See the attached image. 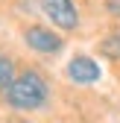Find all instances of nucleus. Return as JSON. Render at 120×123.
<instances>
[{
  "label": "nucleus",
  "instance_id": "obj_1",
  "mask_svg": "<svg viewBox=\"0 0 120 123\" xmlns=\"http://www.w3.org/2000/svg\"><path fill=\"white\" fill-rule=\"evenodd\" d=\"M47 97H50V88H47V82H44L35 70H26L21 76H15L12 85L6 88V103L12 109H18V111L41 109V105L47 103Z\"/></svg>",
  "mask_w": 120,
  "mask_h": 123
},
{
  "label": "nucleus",
  "instance_id": "obj_2",
  "mask_svg": "<svg viewBox=\"0 0 120 123\" xmlns=\"http://www.w3.org/2000/svg\"><path fill=\"white\" fill-rule=\"evenodd\" d=\"M41 9L59 29H76L79 26V12L73 6V0H41Z\"/></svg>",
  "mask_w": 120,
  "mask_h": 123
},
{
  "label": "nucleus",
  "instance_id": "obj_3",
  "mask_svg": "<svg viewBox=\"0 0 120 123\" xmlns=\"http://www.w3.org/2000/svg\"><path fill=\"white\" fill-rule=\"evenodd\" d=\"M24 41H26V47L35 50V53H59L62 44H65L59 38V32H53L47 26H29L24 32Z\"/></svg>",
  "mask_w": 120,
  "mask_h": 123
},
{
  "label": "nucleus",
  "instance_id": "obj_4",
  "mask_svg": "<svg viewBox=\"0 0 120 123\" xmlns=\"http://www.w3.org/2000/svg\"><path fill=\"white\" fill-rule=\"evenodd\" d=\"M67 76L76 85H94L100 76H102V70H100V65L94 59H88V56H73L70 59V65H67Z\"/></svg>",
  "mask_w": 120,
  "mask_h": 123
},
{
  "label": "nucleus",
  "instance_id": "obj_5",
  "mask_svg": "<svg viewBox=\"0 0 120 123\" xmlns=\"http://www.w3.org/2000/svg\"><path fill=\"white\" fill-rule=\"evenodd\" d=\"M15 79V65L9 56H0V91H6Z\"/></svg>",
  "mask_w": 120,
  "mask_h": 123
},
{
  "label": "nucleus",
  "instance_id": "obj_6",
  "mask_svg": "<svg viewBox=\"0 0 120 123\" xmlns=\"http://www.w3.org/2000/svg\"><path fill=\"white\" fill-rule=\"evenodd\" d=\"M100 53L108 56V59H120V32H114L111 38H106L100 44Z\"/></svg>",
  "mask_w": 120,
  "mask_h": 123
},
{
  "label": "nucleus",
  "instance_id": "obj_7",
  "mask_svg": "<svg viewBox=\"0 0 120 123\" xmlns=\"http://www.w3.org/2000/svg\"><path fill=\"white\" fill-rule=\"evenodd\" d=\"M106 6H108V9H111V12L117 15V18H120V0H108V3H106Z\"/></svg>",
  "mask_w": 120,
  "mask_h": 123
},
{
  "label": "nucleus",
  "instance_id": "obj_8",
  "mask_svg": "<svg viewBox=\"0 0 120 123\" xmlns=\"http://www.w3.org/2000/svg\"><path fill=\"white\" fill-rule=\"evenodd\" d=\"M24 123H26V120H24Z\"/></svg>",
  "mask_w": 120,
  "mask_h": 123
}]
</instances>
